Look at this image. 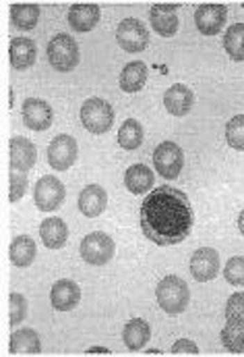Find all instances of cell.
<instances>
[{
	"mask_svg": "<svg viewBox=\"0 0 244 357\" xmlns=\"http://www.w3.org/2000/svg\"><path fill=\"white\" fill-rule=\"evenodd\" d=\"M139 220L143 235L152 243L168 248L182 243L190 235L195 212L184 191L172 185H162L149 191L143 199Z\"/></svg>",
	"mask_w": 244,
	"mask_h": 357,
	"instance_id": "1",
	"label": "cell"
},
{
	"mask_svg": "<svg viewBox=\"0 0 244 357\" xmlns=\"http://www.w3.org/2000/svg\"><path fill=\"white\" fill-rule=\"evenodd\" d=\"M224 50L232 61H236V63L244 61V23H234L226 29Z\"/></svg>",
	"mask_w": 244,
	"mask_h": 357,
	"instance_id": "28",
	"label": "cell"
},
{
	"mask_svg": "<svg viewBox=\"0 0 244 357\" xmlns=\"http://www.w3.org/2000/svg\"><path fill=\"white\" fill-rule=\"evenodd\" d=\"M38 56V46L29 38H13L10 40V65L17 71H25L33 67Z\"/></svg>",
	"mask_w": 244,
	"mask_h": 357,
	"instance_id": "20",
	"label": "cell"
},
{
	"mask_svg": "<svg viewBox=\"0 0 244 357\" xmlns=\"http://www.w3.org/2000/svg\"><path fill=\"white\" fill-rule=\"evenodd\" d=\"M178 8L180 4H154L149 10L152 29L163 38H172L178 31Z\"/></svg>",
	"mask_w": 244,
	"mask_h": 357,
	"instance_id": "15",
	"label": "cell"
},
{
	"mask_svg": "<svg viewBox=\"0 0 244 357\" xmlns=\"http://www.w3.org/2000/svg\"><path fill=\"white\" fill-rule=\"evenodd\" d=\"M48 63L60 71L69 73L79 65V44L69 33H58L48 42Z\"/></svg>",
	"mask_w": 244,
	"mask_h": 357,
	"instance_id": "3",
	"label": "cell"
},
{
	"mask_svg": "<svg viewBox=\"0 0 244 357\" xmlns=\"http://www.w3.org/2000/svg\"><path fill=\"white\" fill-rule=\"evenodd\" d=\"M108 206V193L101 185H87L79 193V210L87 218H97Z\"/></svg>",
	"mask_w": 244,
	"mask_h": 357,
	"instance_id": "17",
	"label": "cell"
},
{
	"mask_svg": "<svg viewBox=\"0 0 244 357\" xmlns=\"http://www.w3.org/2000/svg\"><path fill=\"white\" fill-rule=\"evenodd\" d=\"M10 21L17 29H23V31L33 29L40 21V6L38 4H13Z\"/></svg>",
	"mask_w": 244,
	"mask_h": 357,
	"instance_id": "27",
	"label": "cell"
},
{
	"mask_svg": "<svg viewBox=\"0 0 244 357\" xmlns=\"http://www.w3.org/2000/svg\"><path fill=\"white\" fill-rule=\"evenodd\" d=\"M147 84V65L143 61H135L124 65L122 73H120V88L129 93L141 91Z\"/></svg>",
	"mask_w": 244,
	"mask_h": 357,
	"instance_id": "24",
	"label": "cell"
},
{
	"mask_svg": "<svg viewBox=\"0 0 244 357\" xmlns=\"http://www.w3.org/2000/svg\"><path fill=\"white\" fill-rule=\"evenodd\" d=\"M81 301V287L75 280H56L50 291V303L56 312H71Z\"/></svg>",
	"mask_w": 244,
	"mask_h": 357,
	"instance_id": "13",
	"label": "cell"
},
{
	"mask_svg": "<svg viewBox=\"0 0 244 357\" xmlns=\"http://www.w3.org/2000/svg\"><path fill=\"white\" fill-rule=\"evenodd\" d=\"M81 125L93 135H104L114 125V108L101 98H89L81 106Z\"/></svg>",
	"mask_w": 244,
	"mask_h": 357,
	"instance_id": "4",
	"label": "cell"
},
{
	"mask_svg": "<svg viewBox=\"0 0 244 357\" xmlns=\"http://www.w3.org/2000/svg\"><path fill=\"white\" fill-rule=\"evenodd\" d=\"M143 137H145V131H143L141 123L135 121V119H127L122 123V127L118 129V144L127 152L137 150L143 144Z\"/></svg>",
	"mask_w": 244,
	"mask_h": 357,
	"instance_id": "26",
	"label": "cell"
},
{
	"mask_svg": "<svg viewBox=\"0 0 244 357\" xmlns=\"http://www.w3.org/2000/svg\"><path fill=\"white\" fill-rule=\"evenodd\" d=\"M226 142L230 148L244 152V114H236L226 125Z\"/></svg>",
	"mask_w": 244,
	"mask_h": 357,
	"instance_id": "30",
	"label": "cell"
},
{
	"mask_svg": "<svg viewBox=\"0 0 244 357\" xmlns=\"http://www.w3.org/2000/svg\"><path fill=\"white\" fill-rule=\"evenodd\" d=\"M40 237L48 250H60L69 241V227L63 218L50 216L40 225Z\"/></svg>",
	"mask_w": 244,
	"mask_h": 357,
	"instance_id": "19",
	"label": "cell"
},
{
	"mask_svg": "<svg viewBox=\"0 0 244 357\" xmlns=\"http://www.w3.org/2000/svg\"><path fill=\"white\" fill-rule=\"evenodd\" d=\"M224 278L234 284V287H243L244 284V256H234L228 260V264L224 268Z\"/></svg>",
	"mask_w": 244,
	"mask_h": 357,
	"instance_id": "31",
	"label": "cell"
},
{
	"mask_svg": "<svg viewBox=\"0 0 244 357\" xmlns=\"http://www.w3.org/2000/svg\"><path fill=\"white\" fill-rule=\"evenodd\" d=\"M116 42L124 52H143L149 44V31L139 19H122L116 27Z\"/></svg>",
	"mask_w": 244,
	"mask_h": 357,
	"instance_id": "7",
	"label": "cell"
},
{
	"mask_svg": "<svg viewBox=\"0 0 244 357\" xmlns=\"http://www.w3.org/2000/svg\"><path fill=\"white\" fill-rule=\"evenodd\" d=\"M79 252H81L83 262H87L91 266H104L114 258L116 245H114V239L110 235L95 231L83 239Z\"/></svg>",
	"mask_w": 244,
	"mask_h": 357,
	"instance_id": "5",
	"label": "cell"
},
{
	"mask_svg": "<svg viewBox=\"0 0 244 357\" xmlns=\"http://www.w3.org/2000/svg\"><path fill=\"white\" fill-rule=\"evenodd\" d=\"M77 154H79V144L73 135H56L50 146H48V165L54 169V171H69L75 160H77Z\"/></svg>",
	"mask_w": 244,
	"mask_h": 357,
	"instance_id": "8",
	"label": "cell"
},
{
	"mask_svg": "<svg viewBox=\"0 0 244 357\" xmlns=\"http://www.w3.org/2000/svg\"><path fill=\"white\" fill-rule=\"evenodd\" d=\"M228 21V6L226 4H201L195 13V25L203 36H218Z\"/></svg>",
	"mask_w": 244,
	"mask_h": 357,
	"instance_id": "10",
	"label": "cell"
},
{
	"mask_svg": "<svg viewBox=\"0 0 244 357\" xmlns=\"http://www.w3.org/2000/svg\"><path fill=\"white\" fill-rule=\"evenodd\" d=\"M23 123L27 129L31 131H46L50 129L52 121H54V112L50 108V104L42 98H27L23 102Z\"/></svg>",
	"mask_w": 244,
	"mask_h": 357,
	"instance_id": "11",
	"label": "cell"
},
{
	"mask_svg": "<svg viewBox=\"0 0 244 357\" xmlns=\"http://www.w3.org/2000/svg\"><path fill=\"white\" fill-rule=\"evenodd\" d=\"M154 167L163 178H176L184 167V152L174 142H162L154 152Z\"/></svg>",
	"mask_w": 244,
	"mask_h": 357,
	"instance_id": "9",
	"label": "cell"
},
{
	"mask_svg": "<svg viewBox=\"0 0 244 357\" xmlns=\"http://www.w3.org/2000/svg\"><path fill=\"white\" fill-rule=\"evenodd\" d=\"M238 229H241V233L244 235V210L241 212V216H238Z\"/></svg>",
	"mask_w": 244,
	"mask_h": 357,
	"instance_id": "37",
	"label": "cell"
},
{
	"mask_svg": "<svg viewBox=\"0 0 244 357\" xmlns=\"http://www.w3.org/2000/svg\"><path fill=\"white\" fill-rule=\"evenodd\" d=\"M15 106V89L10 88V108Z\"/></svg>",
	"mask_w": 244,
	"mask_h": 357,
	"instance_id": "39",
	"label": "cell"
},
{
	"mask_svg": "<svg viewBox=\"0 0 244 357\" xmlns=\"http://www.w3.org/2000/svg\"><path fill=\"white\" fill-rule=\"evenodd\" d=\"M8 256H10L13 266L29 268L33 264L35 256H38V245L29 235H19V237L13 239Z\"/></svg>",
	"mask_w": 244,
	"mask_h": 357,
	"instance_id": "21",
	"label": "cell"
},
{
	"mask_svg": "<svg viewBox=\"0 0 244 357\" xmlns=\"http://www.w3.org/2000/svg\"><path fill=\"white\" fill-rule=\"evenodd\" d=\"M195 104V93L193 89L186 88L184 84H176L163 93V108L172 116H186Z\"/></svg>",
	"mask_w": 244,
	"mask_h": 357,
	"instance_id": "16",
	"label": "cell"
},
{
	"mask_svg": "<svg viewBox=\"0 0 244 357\" xmlns=\"http://www.w3.org/2000/svg\"><path fill=\"white\" fill-rule=\"evenodd\" d=\"M156 297H158V303H160V307L165 314L178 316L188 307L190 291H188V284L180 276L170 274V276H165L158 282Z\"/></svg>",
	"mask_w": 244,
	"mask_h": 357,
	"instance_id": "2",
	"label": "cell"
},
{
	"mask_svg": "<svg viewBox=\"0 0 244 357\" xmlns=\"http://www.w3.org/2000/svg\"><path fill=\"white\" fill-rule=\"evenodd\" d=\"M8 146H10V171L27 173L35 167L38 150L33 142H29L27 137L15 135Z\"/></svg>",
	"mask_w": 244,
	"mask_h": 357,
	"instance_id": "12",
	"label": "cell"
},
{
	"mask_svg": "<svg viewBox=\"0 0 244 357\" xmlns=\"http://www.w3.org/2000/svg\"><path fill=\"white\" fill-rule=\"evenodd\" d=\"M95 354H99V356H110L112 351L106 349V347H91V349H87V356H95Z\"/></svg>",
	"mask_w": 244,
	"mask_h": 357,
	"instance_id": "36",
	"label": "cell"
},
{
	"mask_svg": "<svg viewBox=\"0 0 244 357\" xmlns=\"http://www.w3.org/2000/svg\"><path fill=\"white\" fill-rule=\"evenodd\" d=\"M25 189H27V177H25V173L10 171V189H8V199H10L13 204H17V202L25 195Z\"/></svg>",
	"mask_w": 244,
	"mask_h": 357,
	"instance_id": "33",
	"label": "cell"
},
{
	"mask_svg": "<svg viewBox=\"0 0 244 357\" xmlns=\"http://www.w3.org/2000/svg\"><path fill=\"white\" fill-rule=\"evenodd\" d=\"M65 197H67V189H65V183L60 178L52 177V175L38 178L35 189H33V199L42 212L58 210L63 206Z\"/></svg>",
	"mask_w": 244,
	"mask_h": 357,
	"instance_id": "6",
	"label": "cell"
},
{
	"mask_svg": "<svg viewBox=\"0 0 244 357\" xmlns=\"http://www.w3.org/2000/svg\"><path fill=\"white\" fill-rule=\"evenodd\" d=\"M8 303H10V326H19L25 316H27V299L21 295V293H10L8 297Z\"/></svg>",
	"mask_w": 244,
	"mask_h": 357,
	"instance_id": "32",
	"label": "cell"
},
{
	"mask_svg": "<svg viewBox=\"0 0 244 357\" xmlns=\"http://www.w3.org/2000/svg\"><path fill=\"white\" fill-rule=\"evenodd\" d=\"M222 345L232 354H244V322L228 320L220 333Z\"/></svg>",
	"mask_w": 244,
	"mask_h": 357,
	"instance_id": "29",
	"label": "cell"
},
{
	"mask_svg": "<svg viewBox=\"0 0 244 357\" xmlns=\"http://www.w3.org/2000/svg\"><path fill=\"white\" fill-rule=\"evenodd\" d=\"M147 356H162L160 349H147Z\"/></svg>",
	"mask_w": 244,
	"mask_h": 357,
	"instance_id": "38",
	"label": "cell"
},
{
	"mask_svg": "<svg viewBox=\"0 0 244 357\" xmlns=\"http://www.w3.org/2000/svg\"><path fill=\"white\" fill-rule=\"evenodd\" d=\"M226 320L244 322V293H234L226 303Z\"/></svg>",
	"mask_w": 244,
	"mask_h": 357,
	"instance_id": "34",
	"label": "cell"
},
{
	"mask_svg": "<svg viewBox=\"0 0 244 357\" xmlns=\"http://www.w3.org/2000/svg\"><path fill=\"white\" fill-rule=\"evenodd\" d=\"M10 354H25V356H38L42 354V341L35 331L31 328H19L10 337Z\"/></svg>",
	"mask_w": 244,
	"mask_h": 357,
	"instance_id": "25",
	"label": "cell"
},
{
	"mask_svg": "<svg viewBox=\"0 0 244 357\" xmlns=\"http://www.w3.org/2000/svg\"><path fill=\"white\" fill-rule=\"evenodd\" d=\"M154 171L147 165H133L124 173V185L133 195H143L154 187Z\"/></svg>",
	"mask_w": 244,
	"mask_h": 357,
	"instance_id": "22",
	"label": "cell"
},
{
	"mask_svg": "<svg viewBox=\"0 0 244 357\" xmlns=\"http://www.w3.org/2000/svg\"><path fill=\"white\" fill-rule=\"evenodd\" d=\"M172 354L174 356H182V354H186V356H199V347L190 339H178L172 345Z\"/></svg>",
	"mask_w": 244,
	"mask_h": 357,
	"instance_id": "35",
	"label": "cell"
},
{
	"mask_svg": "<svg viewBox=\"0 0 244 357\" xmlns=\"http://www.w3.org/2000/svg\"><path fill=\"white\" fill-rule=\"evenodd\" d=\"M99 15H101V10L97 4L77 2L69 8V25L79 33H87L97 25Z\"/></svg>",
	"mask_w": 244,
	"mask_h": 357,
	"instance_id": "18",
	"label": "cell"
},
{
	"mask_svg": "<svg viewBox=\"0 0 244 357\" xmlns=\"http://www.w3.org/2000/svg\"><path fill=\"white\" fill-rule=\"evenodd\" d=\"M220 272V254L213 248H201L190 258V274L199 282L213 280Z\"/></svg>",
	"mask_w": 244,
	"mask_h": 357,
	"instance_id": "14",
	"label": "cell"
},
{
	"mask_svg": "<svg viewBox=\"0 0 244 357\" xmlns=\"http://www.w3.org/2000/svg\"><path fill=\"white\" fill-rule=\"evenodd\" d=\"M152 339V328L145 320L141 318H133L124 331H122V341L127 345L129 351H139L143 349V345H147V341Z\"/></svg>",
	"mask_w": 244,
	"mask_h": 357,
	"instance_id": "23",
	"label": "cell"
},
{
	"mask_svg": "<svg viewBox=\"0 0 244 357\" xmlns=\"http://www.w3.org/2000/svg\"><path fill=\"white\" fill-rule=\"evenodd\" d=\"M243 8H244V4H243Z\"/></svg>",
	"mask_w": 244,
	"mask_h": 357,
	"instance_id": "40",
	"label": "cell"
}]
</instances>
